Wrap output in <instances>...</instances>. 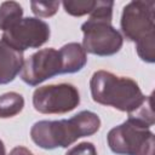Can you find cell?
Instances as JSON below:
<instances>
[{
	"instance_id": "obj_11",
	"label": "cell",
	"mask_w": 155,
	"mask_h": 155,
	"mask_svg": "<svg viewBox=\"0 0 155 155\" xmlns=\"http://www.w3.org/2000/svg\"><path fill=\"white\" fill-rule=\"evenodd\" d=\"M23 18V7L16 1H4L0 5V30L4 33Z\"/></svg>"
},
{
	"instance_id": "obj_7",
	"label": "cell",
	"mask_w": 155,
	"mask_h": 155,
	"mask_svg": "<svg viewBox=\"0 0 155 155\" xmlns=\"http://www.w3.org/2000/svg\"><path fill=\"white\" fill-rule=\"evenodd\" d=\"M50 25L38 17H24L13 27L2 33L1 39L16 50L24 52L28 48H39L50 40Z\"/></svg>"
},
{
	"instance_id": "obj_6",
	"label": "cell",
	"mask_w": 155,
	"mask_h": 155,
	"mask_svg": "<svg viewBox=\"0 0 155 155\" xmlns=\"http://www.w3.org/2000/svg\"><path fill=\"white\" fill-rule=\"evenodd\" d=\"M80 104L78 88L67 82L38 87L33 93V107L41 114H65Z\"/></svg>"
},
{
	"instance_id": "obj_5",
	"label": "cell",
	"mask_w": 155,
	"mask_h": 155,
	"mask_svg": "<svg viewBox=\"0 0 155 155\" xmlns=\"http://www.w3.org/2000/svg\"><path fill=\"white\" fill-rule=\"evenodd\" d=\"M110 150L117 155H155V136L140 124L127 119L107 136Z\"/></svg>"
},
{
	"instance_id": "obj_8",
	"label": "cell",
	"mask_w": 155,
	"mask_h": 155,
	"mask_svg": "<svg viewBox=\"0 0 155 155\" xmlns=\"http://www.w3.org/2000/svg\"><path fill=\"white\" fill-rule=\"evenodd\" d=\"M61 74H63V64L59 50L47 47L36 51L24 61L19 76L23 82L34 87Z\"/></svg>"
},
{
	"instance_id": "obj_16",
	"label": "cell",
	"mask_w": 155,
	"mask_h": 155,
	"mask_svg": "<svg viewBox=\"0 0 155 155\" xmlns=\"http://www.w3.org/2000/svg\"><path fill=\"white\" fill-rule=\"evenodd\" d=\"M65 155H97L96 147L91 142H81L70 148Z\"/></svg>"
},
{
	"instance_id": "obj_10",
	"label": "cell",
	"mask_w": 155,
	"mask_h": 155,
	"mask_svg": "<svg viewBox=\"0 0 155 155\" xmlns=\"http://www.w3.org/2000/svg\"><path fill=\"white\" fill-rule=\"evenodd\" d=\"M63 64V74L80 71L87 63V54L79 42H68L59 48Z\"/></svg>"
},
{
	"instance_id": "obj_12",
	"label": "cell",
	"mask_w": 155,
	"mask_h": 155,
	"mask_svg": "<svg viewBox=\"0 0 155 155\" xmlns=\"http://www.w3.org/2000/svg\"><path fill=\"white\" fill-rule=\"evenodd\" d=\"M24 108V98L17 92H6L0 96V119L13 117Z\"/></svg>"
},
{
	"instance_id": "obj_15",
	"label": "cell",
	"mask_w": 155,
	"mask_h": 155,
	"mask_svg": "<svg viewBox=\"0 0 155 155\" xmlns=\"http://www.w3.org/2000/svg\"><path fill=\"white\" fill-rule=\"evenodd\" d=\"M61 2L59 1H30L31 12L38 18H48L56 15Z\"/></svg>"
},
{
	"instance_id": "obj_14",
	"label": "cell",
	"mask_w": 155,
	"mask_h": 155,
	"mask_svg": "<svg viewBox=\"0 0 155 155\" xmlns=\"http://www.w3.org/2000/svg\"><path fill=\"white\" fill-rule=\"evenodd\" d=\"M97 0H65L62 2L64 11L74 17H81L85 15H90L94 6H96Z\"/></svg>"
},
{
	"instance_id": "obj_9",
	"label": "cell",
	"mask_w": 155,
	"mask_h": 155,
	"mask_svg": "<svg viewBox=\"0 0 155 155\" xmlns=\"http://www.w3.org/2000/svg\"><path fill=\"white\" fill-rule=\"evenodd\" d=\"M24 63L23 52L0 39V85L12 82L21 73Z\"/></svg>"
},
{
	"instance_id": "obj_17",
	"label": "cell",
	"mask_w": 155,
	"mask_h": 155,
	"mask_svg": "<svg viewBox=\"0 0 155 155\" xmlns=\"http://www.w3.org/2000/svg\"><path fill=\"white\" fill-rule=\"evenodd\" d=\"M8 155H34L29 149H27V148H24V147H15L11 151H10V154Z\"/></svg>"
},
{
	"instance_id": "obj_4",
	"label": "cell",
	"mask_w": 155,
	"mask_h": 155,
	"mask_svg": "<svg viewBox=\"0 0 155 155\" xmlns=\"http://www.w3.org/2000/svg\"><path fill=\"white\" fill-rule=\"evenodd\" d=\"M90 91L96 103L127 114L137 109L145 98L133 79L117 76L107 70H97L92 74Z\"/></svg>"
},
{
	"instance_id": "obj_2",
	"label": "cell",
	"mask_w": 155,
	"mask_h": 155,
	"mask_svg": "<svg viewBox=\"0 0 155 155\" xmlns=\"http://www.w3.org/2000/svg\"><path fill=\"white\" fill-rule=\"evenodd\" d=\"M120 27L124 36L136 44L139 58L147 63L155 62V2L134 0L122 10Z\"/></svg>"
},
{
	"instance_id": "obj_18",
	"label": "cell",
	"mask_w": 155,
	"mask_h": 155,
	"mask_svg": "<svg viewBox=\"0 0 155 155\" xmlns=\"http://www.w3.org/2000/svg\"><path fill=\"white\" fill-rule=\"evenodd\" d=\"M0 155H6V148L1 139H0Z\"/></svg>"
},
{
	"instance_id": "obj_13",
	"label": "cell",
	"mask_w": 155,
	"mask_h": 155,
	"mask_svg": "<svg viewBox=\"0 0 155 155\" xmlns=\"http://www.w3.org/2000/svg\"><path fill=\"white\" fill-rule=\"evenodd\" d=\"M128 119L140 124L147 128H150L155 124V116H154V110L151 105V94L145 96L143 103L137 109L128 113Z\"/></svg>"
},
{
	"instance_id": "obj_3",
	"label": "cell",
	"mask_w": 155,
	"mask_h": 155,
	"mask_svg": "<svg viewBox=\"0 0 155 155\" xmlns=\"http://www.w3.org/2000/svg\"><path fill=\"white\" fill-rule=\"evenodd\" d=\"M113 7V1L97 0L93 11L90 13V18L81 24V31L84 34L82 47L86 53L107 57L121 50L124 38L111 25Z\"/></svg>"
},
{
	"instance_id": "obj_1",
	"label": "cell",
	"mask_w": 155,
	"mask_h": 155,
	"mask_svg": "<svg viewBox=\"0 0 155 155\" xmlns=\"http://www.w3.org/2000/svg\"><path fill=\"white\" fill-rule=\"evenodd\" d=\"M99 128V116L91 110H82L70 119L36 121L30 128V138L39 148L53 150L68 148L79 138L94 134Z\"/></svg>"
}]
</instances>
